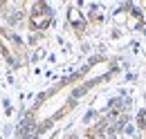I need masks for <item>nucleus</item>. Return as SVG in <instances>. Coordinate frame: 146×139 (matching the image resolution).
I'll return each instance as SVG.
<instances>
[{"mask_svg": "<svg viewBox=\"0 0 146 139\" xmlns=\"http://www.w3.org/2000/svg\"><path fill=\"white\" fill-rule=\"evenodd\" d=\"M50 23H52V11H50V7L43 5V2H36L34 9H32V16H29V25H32L34 29H45Z\"/></svg>", "mask_w": 146, "mask_h": 139, "instance_id": "f257e3e1", "label": "nucleus"}, {"mask_svg": "<svg viewBox=\"0 0 146 139\" xmlns=\"http://www.w3.org/2000/svg\"><path fill=\"white\" fill-rule=\"evenodd\" d=\"M68 14H70V23L76 27V34H81V32H83V18L79 14V9H76V7H70Z\"/></svg>", "mask_w": 146, "mask_h": 139, "instance_id": "f03ea898", "label": "nucleus"}]
</instances>
